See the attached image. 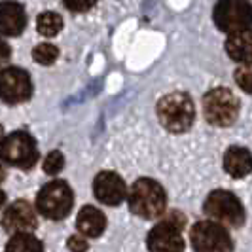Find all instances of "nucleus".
I'll list each match as a JSON object with an SVG mask.
<instances>
[{
  "label": "nucleus",
  "instance_id": "nucleus-1",
  "mask_svg": "<svg viewBox=\"0 0 252 252\" xmlns=\"http://www.w3.org/2000/svg\"><path fill=\"white\" fill-rule=\"evenodd\" d=\"M129 209L133 215L144 220L159 218L167 207V193L163 186L152 178H139L127 193Z\"/></svg>",
  "mask_w": 252,
  "mask_h": 252
},
{
  "label": "nucleus",
  "instance_id": "nucleus-2",
  "mask_svg": "<svg viewBox=\"0 0 252 252\" xmlns=\"http://www.w3.org/2000/svg\"><path fill=\"white\" fill-rule=\"evenodd\" d=\"M156 112L161 126L171 133H186L195 120L193 101L184 91H173L161 97L158 101Z\"/></svg>",
  "mask_w": 252,
  "mask_h": 252
},
{
  "label": "nucleus",
  "instance_id": "nucleus-3",
  "mask_svg": "<svg viewBox=\"0 0 252 252\" xmlns=\"http://www.w3.org/2000/svg\"><path fill=\"white\" fill-rule=\"evenodd\" d=\"M203 213L222 226L241 227L245 224V209L235 193L227 189H215L203 203Z\"/></svg>",
  "mask_w": 252,
  "mask_h": 252
},
{
  "label": "nucleus",
  "instance_id": "nucleus-4",
  "mask_svg": "<svg viewBox=\"0 0 252 252\" xmlns=\"http://www.w3.org/2000/svg\"><path fill=\"white\" fill-rule=\"evenodd\" d=\"M74 205L72 188L64 180L48 182L36 195L38 213L50 220H63L68 216Z\"/></svg>",
  "mask_w": 252,
  "mask_h": 252
},
{
  "label": "nucleus",
  "instance_id": "nucleus-5",
  "mask_svg": "<svg viewBox=\"0 0 252 252\" xmlns=\"http://www.w3.org/2000/svg\"><path fill=\"white\" fill-rule=\"evenodd\" d=\"M203 112L211 126L229 127L237 120L239 101L227 88H215L203 97Z\"/></svg>",
  "mask_w": 252,
  "mask_h": 252
},
{
  "label": "nucleus",
  "instance_id": "nucleus-6",
  "mask_svg": "<svg viewBox=\"0 0 252 252\" xmlns=\"http://www.w3.org/2000/svg\"><path fill=\"white\" fill-rule=\"evenodd\" d=\"M38 158L40 156H38L36 140L25 131H15L0 140V159L4 163L19 169H32Z\"/></svg>",
  "mask_w": 252,
  "mask_h": 252
},
{
  "label": "nucleus",
  "instance_id": "nucleus-7",
  "mask_svg": "<svg viewBox=\"0 0 252 252\" xmlns=\"http://www.w3.org/2000/svg\"><path fill=\"white\" fill-rule=\"evenodd\" d=\"M182 226H184V216L173 211L150 229L148 233V251L150 252H184V241H182Z\"/></svg>",
  "mask_w": 252,
  "mask_h": 252
},
{
  "label": "nucleus",
  "instance_id": "nucleus-8",
  "mask_svg": "<svg viewBox=\"0 0 252 252\" xmlns=\"http://www.w3.org/2000/svg\"><path fill=\"white\" fill-rule=\"evenodd\" d=\"M191 249L195 252H233V241L227 229L215 220H201L189 231Z\"/></svg>",
  "mask_w": 252,
  "mask_h": 252
},
{
  "label": "nucleus",
  "instance_id": "nucleus-9",
  "mask_svg": "<svg viewBox=\"0 0 252 252\" xmlns=\"http://www.w3.org/2000/svg\"><path fill=\"white\" fill-rule=\"evenodd\" d=\"M215 23L227 34L252 27V4L247 0H218L215 6Z\"/></svg>",
  "mask_w": 252,
  "mask_h": 252
},
{
  "label": "nucleus",
  "instance_id": "nucleus-10",
  "mask_svg": "<svg viewBox=\"0 0 252 252\" xmlns=\"http://www.w3.org/2000/svg\"><path fill=\"white\" fill-rule=\"evenodd\" d=\"M32 80L27 70L10 66L0 70V99L8 104H19L31 99Z\"/></svg>",
  "mask_w": 252,
  "mask_h": 252
},
{
  "label": "nucleus",
  "instance_id": "nucleus-11",
  "mask_svg": "<svg viewBox=\"0 0 252 252\" xmlns=\"http://www.w3.org/2000/svg\"><path fill=\"white\" fill-rule=\"evenodd\" d=\"M38 226L36 211L32 205L25 199L13 201L2 216V227L6 233H23V231H34Z\"/></svg>",
  "mask_w": 252,
  "mask_h": 252
},
{
  "label": "nucleus",
  "instance_id": "nucleus-12",
  "mask_svg": "<svg viewBox=\"0 0 252 252\" xmlns=\"http://www.w3.org/2000/svg\"><path fill=\"white\" fill-rule=\"evenodd\" d=\"M93 193L104 205L118 207L127 197V186L112 171H102L93 180Z\"/></svg>",
  "mask_w": 252,
  "mask_h": 252
},
{
  "label": "nucleus",
  "instance_id": "nucleus-13",
  "mask_svg": "<svg viewBox=\"0 0 252 252\" xmlns=\"http://www.w3.org/2000/svg\"><path fill=\"white\" fill-rule=\"evenodd\" d=\"M27 25L25 8L17 2H0V34L19 36Z\"/></svg>",
  "mask_w": 252,
  "mask_h": 252
},
{
  "label": "nucleus",
  "instance_id": "nucleus-14",
  "mask_svg": "<svg viewBox=\"0 0 252 252\" xmlns=\"http://www.w3.org/2000/svg\"><path fill=\"white\" fill-rule=\"evenodd\" d=\"M76 227L84 237H99L106 229V216L97 207L86 205L80 209L76 218Z\"/></svg>",
  "mask_w": 252,
  "mask_h": 252
},
{
  "label": "nucleus",
  "instance_id": "nucleus-15",
  "mask_svg": "<svg viewBox=\"0 0 252 252\" xmlns=\"http://www.w3.org/2000/svg\"><path fill=\"white\" fill-rule=\"evenodd\" d=\"M226 51L235 63H252V27L231 32L226 40Z\"/></svg>",
  "mask_w": 252,
  "mask_h": 252
},
{
  "label": "nucleus",
  "instance_id": "nucleus-16",
  "mask_svg": "<svg viewBox=\"0 0 252 252\" xmlns=\"http://www.w3.org/2000/svg\"><path fill=\"white\" fill-rule=\"evenodd\" d=\"M224 169L229 177L243 178L252 173V154L243 146H231L224 154Z\"/></svg>",
  "mask_w": 252,
  "mask_h": 252
},
{
  "label": "nucleus",
  "instance_id": "nucleus-17",
  "mask_svg": "<svg viewBox=\"0 0 252 252\" xmlns=\"http://www.w3.org/2000/svg\"><path fill=\"white\" fill-rule=\"evenodd\" d=\"M6 252H44V245L31 231H23V233H13L10 237Z\"/></svg>",
  "mask_w": 252,
  "mask_h": 252
},
{
  "label": "nucleus",
  "instance_id": "nucleus-18",
  "mask_svg": "<svg viewBox=\"0 0 252 252\" xmlns=\"http://www.w3.org/2000/svg\"><path fill=\"white\" fill-rule=\"evenodd\" d=\"M36 29L42 36L51 38V36H55V34H59V31L63 29V19H61V15H59V13L44 12V13H40V15H38Z\"/></svg>",
  "mask_w": 252,
  "mask_h": 252
},
{
  "label": "nucleus",
  "instance_id": "nucleus-19",
  "mask_svg": "<svg viewBox=\"0 0 252 252\" xmlns=\"http://www.w3.org/2000/svg\"><path fill=\"white\" fill-rule=\"evenodd\" d=\"M32 57L38 64H44V66H50L57 61L59 57V50L53 46V44H38L36 48L32 50Z\"/></svg>",
  "mask_w": 252,
  "mask_h": 252
},
{
  "label": "nucleus",
  "instance_id": "nucleus-20",
  "mask_svg": "<svg viewBox=\"0 0 252 252\" xmlns=\"http://www.w3.org/2000/svg\"><path fill=\"white\" fill-rule=\"evenodd\" d=\"M235 82L243 91L247 93H252V63H245L239 64L235 68Z\"/></svg>",
  "mask_w": 252,
  "mask_h": 252
},
{
  "label": "nucleus",
  "instance_id": "nucleus-21",
  "mask_svg": "<svg viewBox=\"0 0 252 252\" xmlns=\"http://www.w3.org/2000/svg\"><path fill=\"white\" fill-rule=\"evenodd\" d=\"M63 167H64V156L59 150H53L46 156V159H44V173L57 175V173L63 171Z\"/></svg>",
  "mask_w": 252,
  "mask_h": 252
},
{
  "label": "nucleus",
  "instance_id": "nucleus-22",
  "mask_svg": "<svg viewBox=\"0 0 252 252\" xmlns=\"http://www.w3.org/2000/svg\"><path fill=\"white\" fill-rule=\"evenodd\" d=\"M63 4L66 6V10L76 12V13H82V12L91 10V8L97 4V0H63Z\"/></svg>",
  "mask_w": 252,
  "mask_h": 252
},
{
  "label": "nucleus",
  "instance_id": "nucleus-23",
  "mask_svg": "<svg viewBox=\"0 0 252 252\" xmlns=\"http://www.w3.org/2000/svg\"><path fill=\"white\" fill-rule=\"evenodd\" d=\"M66 245H68V249L72 252H86L89 249L88 241H86L84 235H72V237H68Z\"/></svg>",
  "mask_w": 252,
  "mask_h": 252
},
{
  "label": "nucleus",
  "instance_id": "nucleus-24",
  "mask_svg": "<svg viewBox=\"0 0 252 252\" xmlns=\"http://www.w3.org/2000/svg\"><path fill=\"white\" fill-rule=\"evenodd\" d=\"M10 59V46L0 38V66L6 63Z\"/></svg>",
  "mask_w": 252,
  "mask_h": 252
},
{
  "label": "nucleus",
  "instance_id": "nucleus-25",
  "mask_svg": "<svg viewBox=\"0 0 252 252\" xmlns=\"http://www.w3.org/2000/svg\"><path fill=\"white\" fill-rule=\"evenodd\" d=\"M6 178V169H4V165L0 163V182Z\"/></svg>",
  "mask_w": 252,
  "mask_h": 252
},
{
  "label": "nucleus",
  "instance_id": "nucleus-26",
  "mask_svg": "<svg viewBox=\"0 0 252 252\" xmlns=\"http://www.w3.org/2000/svg\"><path fill=\"white\" fill-rule=\"evenodd\" d=\"M4 203H6V193L0 189V209H2V205H4Z\"/></svg>",
  "mask_w": 252,
  "mask_h": 252
},
{
  "label": "nucleus",
  "instance_id": "nucleus-27",
  "mask_svg": "<svg viewBox=\"0 0 252 252\" xmlns=\"http://www.w3.org/2000/svg\"><path fill=\"white\" fill-rule=\"evenodd\" d=\"M2 139H4V127L0 126V140H2Z\"/></svg>",
  "mask_w": 252,
  "mask_h": 252
}]
</instances>
